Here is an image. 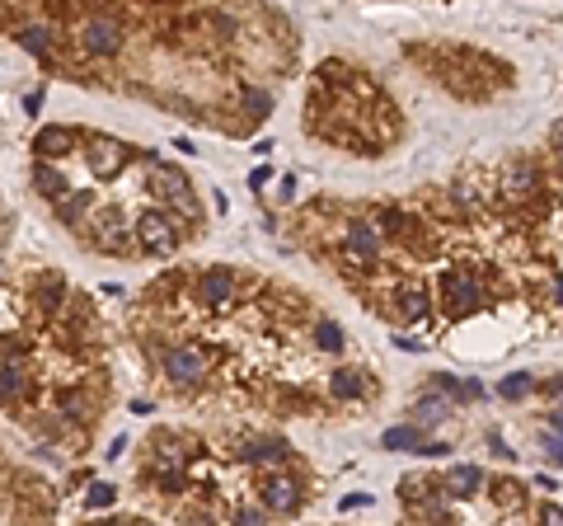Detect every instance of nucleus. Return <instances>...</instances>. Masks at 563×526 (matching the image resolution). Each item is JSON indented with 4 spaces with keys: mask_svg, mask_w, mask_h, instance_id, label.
<instances>
[{
    "mask_svg": "<svg viewBox=\"0 0 563 526\" xmlns=\"http://www.w3.org/2000/svg\"><path fill=\"white\" fill-rule=\"evenodd\" d=\"M131 235H137V250L146 254H170L184 240V230H178V217L170 207H141L131 217Z\"/></svg>",
    "mask_w": 563,
    "mask_h": 526,
    "instance_id": "obj_1",
    "label": "nucleus"
},
{
    "mask_svg": "<svg viewBox=\"0 0 563 526\" xmlns=\"http://www.w3.org/2000/svg\"><path fill=\"white\" fill-rule=\"evenodd\" d=\"M127 43V28L113 14H85L80 20V52L85 57H113Z\"/></svg>",
    "mask_w": 563,
    "mask_h": 526,
    "instance_id": "obj_2",
    "label": "nucleus"
},
{
    "mask_svg": "<svg viewBox=\"0 0 563 526\" xmlns=\"http://www.w3.org/2000/svg\"><path fill=\"white\" fill-rule=\"evenodd\" d=\"M160 371H164V381H170V386L193 390V386L207 381V357L197 353L193 343H174V348L160 357Z\"/></svg>",
    "mask_w": 563,
    "mask_h": 526,
    "instance_id": "obj_3",
    "label": "nucleus"
},
{
    "mask_svg": "<svg viewBox=\"0 0 563 526\" xmlns=\"http://www.w3.org/2000/svg\"><path fill=\"white\" fill-rule=\"evenodd\" d=\"M437 287H441V306H446V315H470V310H479V283L470 273H460V268H446L437 277Z\"/></svg>",
    "mask_w": 563,
    "mask_h": 526,
    "instance_id": "obj_4",
    "label": "nucleus"
},
{
    "mask_svg": "<svg viewBox=\"0 0 563 526\" xmlns=\"http://www.w3.org/2000/svg\"><path fill=\"white\" fill-rule=\"evenodd\" d=\"M258 498H263V513H296L301 507V480H291V474H282V470H268L258 480Z\"/></svg>",
    "mask_w": 563,
    "mask_h": 526,
    "instance_id": "obj_5",
    "label": "nucleus"
},
{
    "mask_svg": "<svg viewBox=\"0 0 563 526\" xmlns=\"http://www.w3.org/2000/svg\"><path fill=\"white\" fill-rule=\"evenodd\" d=\"M85 155H90V164H94V174L113 179V174H123V164H127L131 155H141V151H127V146L113 141V137H90V141H85Z\"/></svg>",
    "mask_w": 563,
    "mask_h": 526,
    "instance_id": "obj_6",
    "label": "nucleus"
},
{
    "mask_svg": "<svg viewBox=\"0 0 563 526\" xmlns=\"http://www.w3.org/2000/svg\"><path fill=\"white\" fill-rule=\"evenodd\" d=\"M343 250H347V259H353L357 268H371V263H380V235H376V226L353 221V226H347V235H343Z\"/></svg>",
    "mask_w": 563,
    "mask_h": 526,
    "instance_id": "obj_7",
    "label": "nucleus"
},
{
    "mask_svg": "<svg viewBox=\"0 0 563 526\" xmlns=\"http://www.w3.org/2000/svg\"><path fill=\"white\" fill-rule=\"evenodd\" d=\"M235 291H240V277L230 268H207L197 277V306H230Z\"/></svg>",
    "mask_w": 563,
    "mask_h": 526,
    "instance_id": "obj_8",
    "label": "nucleus"
},
{
    "mask_svg": "<svg viewBox=\"0 0 563 526\" xmlns=\"http://www.w3.org/2000/svg\"><path fill=\"white\" fill-rule=\"evenodd\" d=\"M75 146H80V132H71V127H43L38 141H33V151H38V164H52L61 155H71Z\"/></svg>",
    "mask_w": 563,
    "mask_h": 526,
    "instance_id": "obj_9",
    "label": "nucleus"
},
{
    "mask_svg": "<svg viewBox=\"0 0 563 526\" xmlns=\"http://www.w3.org/2000/svg\"><path fill=\"white\" fill-rule=\"evenodd\" d=\"M479 484H484V470H474V466H451V470H446V480H441V493H446L451 503H465Z\"/></svg>",
    "mask_w": 563,
    "mask_h": 526,
    "instance_id": "obj_10",
    "label": "nucleus"
},
{
    "mask_svg": "<svg viewBox=\"0 0 563 526\" xmlns=\"http://www.w3.org/2000/svg\"><path fill=\"white\" fill-rule=\"evenodd\" d=\"M394 306H400V310H394V315H400V320L418 324V320L427 315V291H423V287H404L400 296H394Z\"/></svg>",
    "mask_w": 563,
    "mask_h": 526,
    "instance_id": "obj_11",
    "label": "nucleus"
},
{
    "mask_svg": "<svg viewBox=\"0 0 563 526\" xmlns=\"http://www.w3.org/2000/svg\"><path fill=\"white\" fill-rule=\"evenodd\" d=\"M14 38H20V47H24V52H33V57H47V43H57V33L47 28V24H24L20 33H14Z\"/></svg>",
    "mask_w": 563,
    "mask_h": 526,
    "instance_id": "obj_12",
    "label": "nucleus"
},
{
    "mask_svg": "<svg viewBox=\"0 0 563 526\" xmlns=\"http://www.w3.org/2000/svg\"><path fill=\"white\" fill-rule=\"evenodd\" d=\"M33 184H38V193L43 197H52V203H61L66 193V179H61V170H52V164H38V170H33Z\"/></svg>",
    "mask_w": 563,
    "mask_h": 526,
    "instance_id": "obj_13",
    "label": "nucleus"
},
{
    "mask_svg": "<svg viewBox=\"0 0 563 526\" xmlns=\"http://www.w3.org/2000/svg\"><path fill=\"white\" fill-rule=\"evenodd\" d=\"M20 390H24V367L20 362H5V367H0V404L20 400Z\"/></svg>",
    "mask_w": 563,
    "mask_h": 526,
    "instance_id": "obj_14",
    "label": "nucleus"
},
{
    "mask_svg": "<svg viewBox=\"0 0 563 526\" xmlns=\"http://www.w3.org/2000/svg\"><path fill=\"white\" fill-rule=\"evenodd\" d=\"M380 442H385V447H390V451H418V447H423L418 427H390V433H385V437H380Z\"/></svg>",
    "mask_w": 563,
    "mask_h": 526,
    "instance_id": "obj_15",
    "label": "nucleus"
},
{
    "mask_svg": "<svg viewBox=\"0 0 563 526\" xmlns=\"http://www.w3.org/2000/svg\"><path fill=\"white\" fill-rule=\"evenodd\" d=\"M314 343H320L324 353H338L343 348V329L334 320H320V324H314Z\"/></svg>",
    "mask_w": 563,
    "mask_h": 526,
    "instance_id": "obj_16",
    "label": "nucleus"
},
{
    "mask_svg": "<svg viewBox=\"0 0 563 526\" xmlns=\"http://www.w3.org/2000/svg\"><path fill=\"white\" fill-rule=\"evenodd\" d=\"M507 188L511 193H531L535 188V170H531V164H511V170H507Z\"/></svg>",
    "mask_w": 563,
    "mask_h": 526,
    "instance_id": "obj_17",
    "label": "nucleus"
},
{
    "mask_svg": "<svg viewBox=\"0 0 563 526\" xmlns=\"http://www.w3.org/2000/svg\"><path fill=\"white\" fill-rule=\"evenodd\" d=\"M526 390H531V376H526V371H517V376H507V381H498V394H503V400H521Z\"/></svg>",
    "mask_w": 563,
    "mask_h": 526,
    "instance_id": "obj_18",
    "label": "nucleus"
},
{
    "mask_svg": "<svg viewBox=\"0 0 563 526\" xmlns=\"http://www.w3.org/2000/svg\"><path fill=\"white\" fill-rule=\"evenodd\" d=\"M244 108H250V113H254V123H258V118H268L273 99L263 94V90H244Z\"/></svg>",
    "mask_w": 563,
    "mask_h": 526,
    "instance_id": "obj_19",
    "label": "nucleus"
},
{
    "mask_svg": "<svg viewBox=\"0 0 563 526\" xmlns=\"http://www.w3.org/2000/svg\"><path fill=\"white\" fill-rule=\"evenodd\" d=\"M329 390H334L338 400H353V394H357V376H353V371H338V376H334V386H329Z\"/></svg>",
    "mask_w": 563,
    "mask_h": 526,
    "instance_id": "obj_20",
    "label": "nucleus"
},
{
    "mask_svg": "<svg viewBox=\"0 0 563 526\" xmlns=\"http://www.w3.org/2000/svg\"><path fill=\"white\" fill-rule=\"evenodd\" d=\"M85 507L94 513V507H113V489L108 484H94L90 493H85Z\"/></svg>",
    "mask_w": 563,
    "mask_h": 526,
    "instance_id": "obj_21",
    "label": "nucleus"
},
{
    "mask_svg": "<svg viewBox=\"0 0 563 526\" xmlns=\"http://www.w3.org/2000/svg\"><path fill=\"white\" fill-rule=\"evenodd\" d=\"M535 526H563V507H559V503H540Z\"/></svg>",
    "mask_w": 563,
    "mask_h": 526,
    "instance_id": "obj_22",
    "label": "nucleus"
},
{
    "mask_svg": "<svg viewBox=\"0 0 563 526\" xmlns=\"http://www.w3.org/2000/svg\"><path fill=\"white\" fill-rule=\"evenodd\" d=\"M235 526H268V513H263V507H240Z\"/></svg>",
    "mask_w": 563,
    "mask_h": 526,
    "instance_id": "obj_23",
    "label": "nucleus"
},
{
    "mask_svg": "<svg viewBox=\"0 0 563 526\" xmlns=\"http://www.w3.org/2000/svg\"><path fill=\"white\" fill-rule=\"evenodd\" d=\"M544 451H550V456L559 460V466H563V437H554V433H550V437H544Z\"/></svg>",
    "mask_w": 563,
    "mask_h": 526,
    "instance_id": "obj_24",
    "label": "nucleus"
},
{
    "mask_svg": "<svg viewBox=\"0 0 563 526\" xmlns=\"http://www.w3.org/2000/svg\"><path fill=\"white\" fill-rule=\"evenodd\" d=\"M371 498H367V493H347V498H343V507H367Z\"/></svg>",
    "mask_w": 563,
    "mask_h": 526,
    "instance_id": "obj_25",
    "label": "nucleus"
},
{
    "mask_svg": "<svg viewBox=\"0 0 563 526\" xmlns=\"http://www.w3.org/2000/svg\"><path fill=\"white\" fill-rule=\"evenodd\" d=\"M550 427H554V437H563V409H554V414H550Z\"/></svg>",
    "mask_w": 563,
    "mask_h": 526,
    "instance_id": "obj_26",
    "label": "nucleus"
},
{
    "mask_svg": "<svg viewBox=\"0 0 563 526\" xmlns=\"http://www.w3.org/2000/svg\"><path fill=\"white\" fill-rule=\"evenodd\" d=\"M554 296H559V306H563V273L554 277Z\"/></svg>",
    "mask_w": 563,
    "mask_h": 526,
    "instance_id": "obj_27",
    "label": "nucleus"
},
{
    "mask_svg": "<svg viewBox=\"0 0 563 526\" xmlns=\"http://www.w3.org/2000/svg\"><path fill=\"white\" fill-rule=\"evenodd\" d=\"M554 400H563V381H559V386H554Z\"/></svg>",
    "mask_w": 563,
    "mask_h": 526,
    "instance_id": "obj_28",
    "label": "nucleus"
},
{
    "mask_svg": "<svg viewBox=\"0 0 563 526\" xmlns=\"http://www.w3.org/2000/svg\"><path fill=\"white\" fill-rule=\"evenodd\" d=\"M559 155H563V127H559Z\"/></svg>",
    "mask_w": 563,
    "mask_h": 526,
    "instance_id": "obj_29",
    "label": "nucleus"
},
{
    "mask_svg": "<svg viewBox=\"0 0 563 526\" xmlns=\"http://www.w3.org/2000/svg\"><path fill=\"white\" fill-rule=\"evenodd\" d=\"M104 526H127V522H104Z\"/></svg>",
    "mask_w": 563,
    "mask_h": 526,
    "instance_id": "obj_30",
    "label": "nucleus"
}]
</instances>
